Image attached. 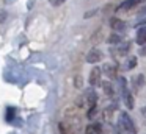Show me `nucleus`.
Masks as SVG:
<instances>
[{
  "mask_svg": "<svg viewBox=\"0 0 146 134\" xmlns=\"http://www.w3.org/2000/svg\"><path fill=\"white\" fill-rule=\"evenodd\" d=\"M119 126L123 128L126 133H132V134L137 133V128H135V125H133L132 118H130L129 114H126V112H121L119 114Z\"/></svg>",
  "mask_w": 146,
  "mask_h": 134,
  "instance_id": "1",
  "label": "nucleus"
},
{
  "mask_svg": "<svg viewBox=\"0 0 146 134\" xmlns=\"http://www.w3.org/2000/svg\"><path fill=\"white\" fill-rule=\"evenodd\" d=\"M80 100H82V101H85V106H86V108H91V106H96L98 95L94 93V90H93V89H90L83 97H80Z\"/></svg>",
  "mask_w": 146,
  "mask_h": 134,
  "instance_id": "2",
  "label": "nucleus"
},
{
  "mask_svg": "<svg viewBox=\"0 0 146 134\" xmlns=\"http://www.w3.org/2000/svg\"><path fill=\"white\" fill-rule=\"evenodd\" d=\"M102 59V52L98 48H93L88 52V55H86V61L90 62V64H96V62H99Z\"/></svg>",
  "mask_w": 146,
  "mask_h": 134,
  "instance_id": "3",
  "label": "nucleus"
},
{
  "mask_svg": "<svg viewBox=\"0 0 146 134\" xmlns=\"http://www.w3.org/2000/svg\"><path fill=\"white\" fill-rule=\"evenodd\" d=\"M101 75H102V72H101L99 67L93 69L91 73H90V84H91V86H98V84H101Z\"/></svg>",
  "mask_w": 146,
  "mask_h": 134,
  "instance_id": "4",
  "label": "nucleus"
},
{
  "mask_svg": "<svg viewBox=\"0 0 146 134\" xmlns=\"http://www.w3.org/2000/svg\"><path fill=\"white\" fill-rule=\"evenodd\" d=\"M123 100H124V103H126L127 109L133 108V97H132V93L127 90V87H123Z\"/></svg>",
  "mask_w": 146,
  "mask_h": 134,
  "instance_id": "5",
  "label": "nucleus"
},
{
  "mask_svg": "<svg viewBox=\"0 0 146 134\" xmlns=\"http://www.w3.org/2000/svg\"><path fill=\"white\" fill-rule=\"evenodd\" d=\"M110 27L113 28V31H124V28H126V24H124L121 19L113 17V19L110 20Z\"/></svg>",
  "mask_w": 146,
  "mask_h": 134,
  "instance_id": "6",
  "label": "nucleus"
},
{
  "mask_svg": "<svg viewBox=\"0 0 146 134\" xmlns=\"http://www.w3.org/2000/svg\"><path fill=\"white\" fill-rule=\"evenodd\" d=\"M135 5H137V0H124V2L116 8V11H129V9H132Z\"/></svg>",
  "mask_w": 146,
  "mask_h": 134,
  "instance_id": "7",
  "label": "nucleus"
},
{
  "mask_svg": "<svg viewBox=\"0 0 146 134\" xmlns=\"http://www.w3.org/2000/svg\"><path fill=\"white\" fill-rule=\"evenodd\" d=\"M85 134H102V128H101V123H91L86 126L85 129Z\"/></svg>",
  "mask_w": 146,
  "mask_h": 134,
  "instance_id": "8",
  "label": "nucleus"
},
{
  "mask_svg": "<svg viewBox=\"0 0 146 134\" xmlns=\"http://www.w3.org/2000/svg\"><path fill=\"white\" fill-rule=\"evenodd\" d=\"M137 44L138 45H145L146 44V27L138 28V31H137Z\"/></svg>",
  "mask_w": 146,
  "mask_h": 134,
  "instance_id": "9",
  "label": "nucleus"
},
{
  "mask_svg": "<svg viewBox=\"0 0 146 134\" xmlns=\"http://www.w3.org/2000/svg\"><path fill=\"white\" fill-rule=\"evenodd\" d=\"M104 72L107 73V76H110V78L116 76V67H115V65H111V64H105L104 65Z\"/></svg>",
  "mask_w": 146,
  "mask_h": 134,
  "instance_id": "10",
  "label": "nucleus"
},
{
  "mask_svg": "<svg viewBox=\"0 0 146 134\" xmlns=\"http://www.w3.org/2000/svg\"><path fill=\"white\" fill-rule=\"evenodd\" d=\"M102 84V89H104V92L105 93H107V95L108 97H111V95H113V86H111V83H110V81H104V83H101Z\"/></svg>",
  "mask_w": 146,
  "mask_h": 134,
  "instance_id": "11",
  "label": "nucleus"
},
{
  "mask_svg": "<svg viewBox=\"0 0 146 134\" xmlns=\"http://www.w3.org/2000/svg\"><path fill=\"white\" fill-rule=\"evenodd\" d=\"M143 84H145V76H143V75H138V76L133 78V87H135L137 90L141 89Z\"/></svg>",
  "mask_w": 146,
  "mask_h": 134,
  "instance_id": "12",
  "label": "nucleus"
},
{
  "mask_svg": "<svg viewBox=\"0 0 146 134\" xmlns=\"http://www.w3.org/2000/svg\"><path fill=\"white\" fill-rule=\"evenodd\" d=\"M121 42V36L118 33H111L108 36V44H119Z\"/></svg>",
  "mask_w": 146,
  "mask_h": 134,
  "instance_id": "13",
  "label": "nucleus"
},
{
  "mask_svg": "<svg viewBox=\"0 0 146 134\" xmlns=\"http://www.w3.org/2000/svg\"><path fill=\"white\" fill-rule=\"evenodd\" d=\"M14 115H16V109H14V108H8L7 109V122H13Z\"/></svg>",
  "mask_w": 146,
  "mask_h": 134,
  "instance_id": "14",
  "label": "nucleus"
},
{
  "mask_svg": "<svg viewBox=\"0 0 146 134\" xmlns=\"http://www.w3.org/2000/svg\"><path fill=\"white\" fill-rule=\"evenodd\" d=\"M99 39H102V30H98L94 34H93V36H91V42L93 44H98Z\"/></svg>",
  "mask_w": 146,
  "mask_h": 134,
  "instance_id": "15",
  "label": "nucleus"
},
{
  "mask_svg": "<svg viewBox=\"0 0 146 134\" xmlns=\"http://www.w3.org/2000/svg\"><path fill=\"white\" fill-rule=\"evenodd\" d=\"M129 48H130V44H129V42L123 44V45L119 47V53H121V55H124V53H127V52H129Z\"/></svg>",
  "mask_w": 146,
  "mask_h": 134,
  "instance_id": "16",
  "label": "nucleus"
},
{
  "mask_svg": "<svg viewBox=\"0 0 146 134\" xmlns=\"http://www.w3.org/2000/svg\"><path fill=\"white\" fill-rule=\"evenodd\" d=\"M74 84H76V87H82L83 81H82V76H77L76 81H74Z\"/></svg>",
  "mask_w": 146,
  "mask_h": 134,
  "instance_id": "17",
  "label": "nucleus"
},
{
  "mask_svg": "<svg viewBox=\"0 0 146 134\" xmlns=\"http://www.w3.org/2000/svg\"><path fill=\"white\" fill-rule=\"evenodd\" d=\"M49 2H50V3H52V5H54V6H60V5H61V3H63V2H64V0H49Z\"/></svg>",
  "mask_w": 146,
  "mask_h": 134,
  "instance_id": "18",
  "label": "nucleus"
},
{
  "mask_svg": "<svg viewBox=\"0 0 146 134\" xmlns=\"http://www.w3.org/2000/svg\"><path fill=\"white\" fill-rule=\"evenodd\" d=\"M5 19H7V12L2 11L0 12V22H5Z\"/></svg>",
  "mask_w": 146,
  "mask_h": 134,
  "instance_id": "19",
  "label": "nucleus"
},
{
  "mask_svg": "<svg viewBox=\"0 0 146 134\" xmlns=\"http://www.w3.org/2000/svg\"><path fill=\"white\" fill-rule=\"evenodd\" d=\"M133 65H135V58L130 59V62H129V69H133Z\"/></svg>",
  "mask_w": 146,
  "mask_h": 134,
  "instance_id": "20",
  "label": "nucleus"
},
{
  "mask_svg": "<svg viewBox=\"0 0 146 134\" xmlns=\"http://www.w3.org/2000/svg\"><path fill=\"white\" fill-rule=\"evenodd\" d=\"M141 12H143V14H146V6H145V8L141 9Z\"/></svg>",
  "mask_w": 146,
  "mask_h": 134,
  "instance_id": "21",
  "label": "nucleus"
}]
</instances>
